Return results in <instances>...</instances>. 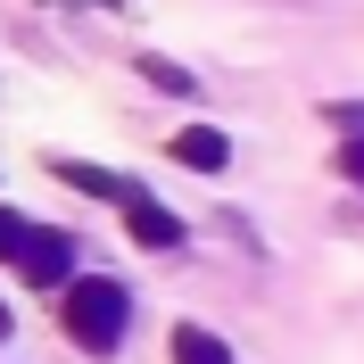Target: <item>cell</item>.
<instances>
[{"instance_id":"1","label":"cell","mask_w":364,"mask_h":364,"mask_svg":"<svg viewBox=\"0 0 364 364\" xmlns=\"http://www.w3.org/2000/svg\"><path fill=\"white\" fill-rule=\"evenodd\" d=\"M124 315H133V298H124V282H108V273H83V282H67V298H58V323H67V340L83 348V356H116V348H124Z\"/></svg>"},{"instance_id":"2","label":"cell","mask_w":364,"mask_h":364,"mask_svg":"<svg viewBox=\"0 0 364 364\" xmlns=\"http://www.w3.org/2000/svg\"><path fill=\"white\" fill-rule=\"evenodd\" d=\"M17 273L33 282V290H58V282L75 273V240H67V232H50V224H33V232H25V257H17Z\"/></svg>"},{"instance_id":"3","label":"cell","mask_w":364,"mask_h":364,"mask_svg":"<svg viewBox=\"0 0 364 364\" xmlns=\"http://www.w3.org/2000/svg\"><path fill=\"white\" fill-rule=\"evenodd\" d=\"M124 232H133L141 249H182V224L149 199V191H141V182H133V199H124Z\"/></svg>"},{"instance_id":"4","label":"cell","mask_w":364,"mask_h":364,"mask_svg":"<svg viewBox=\"0 0 364 364\" xmlns=\"http://www.w3.org/2000/svg\"><path fill=\"white\" fill-rule=\"evenodd\" d=\"M166 149H174V166H199V174H224V166H232V141L215 133V124H182Z\"/></svg>"},{"instance_id":"5","label":"cell","mask_w":364,"mask_h":364,"mask_svg":"<svg viewBox=\"0 0 364 364\" xmlns=\"http://www.w3.org/2000/svg\"><path fill=\"white\" fill-rule=\"evenodd\" d=\"M50 174L58 182H75V191H91V199H133V174H108V166H83V158H50Z\"/></svg>"},{"instance_id":"6","label":"cell","mask_w":364,"mask_h":364,"mask_svg":"<svg viewBox=\"0 0 364 364\" xmlns=\"http://www.w3.org/2000/svg\"><path fill=\"white\" fill-rule=\"evenodd\" d=\"M174 364H232V348L207 323H174Z\"/></svg>"},{"instance_id":"7","label":"cell","mask_w":364,"mask_h":364,"mask_svg":"<svg viewBox=\"0 0 364 364\" xmlns=\"http://www.w3.org/2000/svg\"><path fill=\"white\" fill-rule=\"evenodd\" d=\"M141 75H149V83H158V91H174V100H191V91H199V83H191V75L174 67V58H141Z\"/></svg>"},{"instance_id":"8","label":"cell","mask_w":364,"mask_h":364,"mask_svg":"<svg viewBox=\"0 0 364 364\" xmlns=\"http://www.w3.org/2000/svg\"><path fill=\"white\" fill-rule=\"evenodd\" d=\"M25 232H33V224H25L17 207H0V257H9V265L25 257Z\"/></svg>"},{"instance_id":"9","label":"cell","mask_w":364,"mask_h":364,"mask_svg":"<svg viewBox=\"0 0 364 364\" xmlns=\"http://www.w3.org/2000/svg\"><path fill=\"white\" fill-rule=\"evenodd\" d=\"M340 174H348V182H364V133H356V141H340Z\"/></svg>"},{"instance_id":"10","label":"cell","mask_w":364,"mask_h":364,"mask_svg":"<svg viewBox=\"0 0 364 364\" xmlns=\"http://www.w3.org/2000/svg\"><path fill=\"white\" fill-rule=\"evenodd\" d=\"M0 331H9V306H0Z\"/></svg>"}]
</instances>
